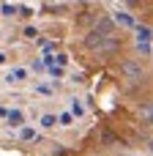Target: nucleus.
<instances>
[{"label":"nucleus","instance_id":"7","mask_svg":"<svg viewBox=\"0 0 153 156\" xmlns=\"http://www.w3.org/2000/svg\"><path fill=\"white\" fill-rule=\"evenodd\" d=\"M71 110H74V115H77V118H79V115H85V107H82L79 101H74V104H71Z\"/></svg>","mask_w":153,"mask_h":156},{"label":"nucleus","instance_id":"5","mask_svg":"<svg viewBox=\"0 0 153 156\" xmlns=\"http://www.w3.org/2000/svg\"><path fill=\"white\" fill-rule=\"evenodd\" d=\"M55 123H57V118H55V115H41V126H44V129H52Z\"/></svg>","mask_w":153,"mask_h":156},{"label":"nucleus","instance_id":"10","mask_svg":"<svg viewBox=\"0 0 153 156\" xmlns=\"http://www.w3.org/2000/svg\"><path fill=\"white\" fill-rule=\"evenodd\" d=\"M49 71H52V77H63V69H60V66H52Z\"/></svg>","mask_w":153,"mask_h":156},{"label":"nucleus","instance_id":"6","mask_svg":"<svg viewBox=\"0 0 153 156\" xmlns=\"http://www.w3.org/2000/svg\"><path fill=\"white\" fill-rule=\"evenodd\" d=\"M137 41H151V27H140V36Z\"/></svg>","mask_w":153,"mask_h":156},{"label":"nucleus","instance_id":"8","mask_svg":"<svg viewBox=\"0 0 153 156\" xmlns=\"http://www.w3.org/2000/svg\"><path fill=\"white\" fill-rule=\"evenodd\" d=\"M16 14V5H3V16H14Z\"/></svg>","mask_w":153,"mask_h":156},{"label":"nucleus","instance_id":"11","mask_svg":"<svg viewBox=\"0 0 153 156\" xmlns=\"http://www.w3.org/2000/svg\"><path fill=\"white\" fill-rule=\"evenodd\" d=\"M5 115H8V110H5V107H0V118H5Z\"/></svg>","mask_w":153,"mask_h":156},{"label":"nucleus","instance_id":"12","mask_svg":"<svg viewBox=\"0 0 153 156\" xmlns=\"http://www.w3.org/2000/svg\"><path fill=\"white\" fill-rule=\"evenodd\" d=\"M0 63H5V52H0Z\"/></svg>","mask_w":153,"mask_h":156},{"label":"nucleus","instance_id":"13","mask_svg":"<svg viewBox=\"0 0 153 156\" xmlns=\"http://www.w3.org/2000/svg\"><path fill=\"white\" fill-rule=\"evenodd\" d=\"M0 36H3V33H0Z\"/></svg>","mask_w":153,"mask_h":156},{"label":"nucleus","instance_id":"2","mask_svg":"<svg viewBox=\"0 0 153 156\" xmlns=\"http://www.w3.org/2000/svg\"><path fill=\"white\" fill-rule=\"evenodd\" d=\"M5 118H8V123H11V126H22V123H25V115H22L19 110H11Z\"/></svg>","mask_w":153,"mask_h":156},{"label":"nucleus","instance_id":"9","mask_svg":"<svg viewBox=\"0 0 153 156\" xmlns=\"http://www.w3.org/2000/svg\"><path fill=\"white\" fill-rule=\"evenodd\" d=\"M19 137H22V140H33V137H36V132H33V129H22V134H19Z\"/></svg>","mask_w":153,"mask_h":156},{"label":"nucleus","instance_id":"1","mask_svg":"<svg viewBox=\"0 0 153 156\" xmlns=\"http://www.w3.org/2000/svg\"><path fill=\"white\" fill-rule=\"evenodd\" d=\"M112 30H115V22H112L110 16H101V19L96 22V33H99V36H112Z\"/></svg>","mask_w":153,"mask_h":156},{"label":"nucleus","instance_id":"4","mask_svg":"<svg viewBox=\"0 0 153 156\" xmlns=\"http://www.w3.org/2000/svg\"><path fill=\"white\" fill-rule=\"evenodd\" d=\"M123 71H126V74H131V77H137V74H140L142 69H140L137 63H123Z\"/></svg>","mask_w":153,"mask_h":156},{"label":"nucleus","instance_id":"3","mask_svg":"<svg viewBox=\"0 0 153 156\" xmlns=\"http://www.w3.org/2000/svg\"><path fill=\"white\" fill-rule=\"evenodd\" d=\"M25 77H27V71H25V69H14V71H11L5 80H8V82H22Z\"/></svg>","mask_w":153,"mask_h":156}]
</instances>
